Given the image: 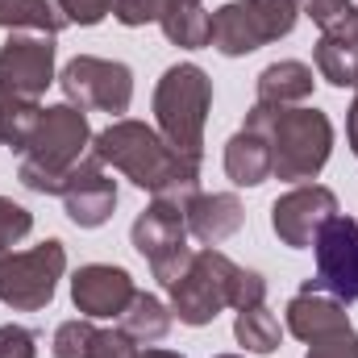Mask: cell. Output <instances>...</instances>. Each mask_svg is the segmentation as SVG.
<instances>
[{"instance_id":"29","label":"cell","mask_w":358,"mask_h":358,"mask_svg":"<svg viewBox=\"0 0 358 358\" xmlns=\"http://www.w3.org/2000/svg\"><path fill=\"white\" fill-rule=\"evenodd\" d=\"M0 358H38V334L25 325H0Z\"/></svg>"},{"instance_id":"22","label":"cell","mask_w":358,"mask_h":358,"mask_svg":"<svg viewBox=\"0 0 358 358\" xmlns=\"http://www.w3.org/2000/svg\"><path fill=\"white\" fill-rule=\"evenodd\" d=\"M71 21L59 0H0V29L13 34H63Z\"/></svg>"},{"instance_id":"1","label":"cell","mask_w":358,"mask_h":358,"mask_svg":"<svg viewBox=\"0 0 358 358\" xmlns=\"http://www.w3.org/2000/svg\"><path fill=\"white\" fill-rule=\"evenodd\" d=\"M92 155L121 171L134 187L150 192V200L187 208L192 196H200V159L179 155L176 146L146 121L117 117L108 129L92 138Z\"/></svg>"},{"instance_id":"26","label":"cell","mask_w":358,"mask_h":358,"mask_svg":"<svg viewBox=\"0 0 358 358\" xmlns=\"http://www.w3.org/2000/svg\"><path fill=\"white\" fill-rule=\"evenodd\" d=\"M304 17H313V25H321V34H334V29H346L358 21V8L350 0H296Z\"/></svg>"},{"instance_id":"31","label":"cell","mask_w":358,"mask_h":358,"mask_svg":"<svg viewBox=\"0 0 358 358\" xmlns=\"http://www.w3.org/2000/svg\"><path fill=\"white\" fill-rule=\"evenodd\" d=\"M59 8L71 25H100L113 13V0H59Z\"/></svg>"},{"instance_id":"24","label":"cell","mask_w":358,"mask_h":358,"mask_svg":"<svg viewBox=\"0 0 358 358\" xmlns=\"http://www.w3.org/2000/svg\"><path fill=\"white\" fill-rule=\"evenodd\" d=\"M38 121H42V104H38V100L0 88V146L25 155V146H29Z\"/></svg>"},{"instance_id":"10","label":"cell","mask_w":358,"mask_h":358,"mask_svg":"<svg viewBox=\"0 0 358 358\" xmlns=\"http://www.w3.org/2000/svg\"><path fill=\"white\" fill-rule=\"evenodd\" d=\"M317 250V275L304 279V287L313 292H329L342 304L358 300V221L350 217H329L313 242Z\"/></svg>"},{"instance_id":"3","label":"cell","mask_w":358,"mask_h":358,"mask_svg":"<svg viewBox=\"0 0 358 358\" xmlns=\"http://www.w3.org/2000/svg\"><path fill=\"white\" fill-rule=\"evenodd\" d=\"M167 292H171V317L200 329V325H213L221 308L242 313V308L263 304L267 300V279L259 271L238 267L229 255L204 246V250L192 255V267L183 271Z\"/></svg>"},{"instance_id":"32","label":"cell","mask_w":358,"mask_h":358,"mask_svg":"<svg viewBox=\"0 0 358 358\" xmlns=\"http://www.w3.org/2000/svg\"><path fill=\"white\" fill-rule=\"evenodd\" d=\"M346 138H350V150H355V159H358V96H355V104H350V113H346Z\"/></svg>"},{"instance_id":"7","label":"cell","mask_w":358,"mask_h":358,"mask_svg":"<svg viewBox=\"0 0 358 358\" xmlns=\"http://www.w3.org/2000/svg\"><path fill=\"white\" fill-rule=\"evenodd\" d=\"M63 271H67V246L59 238H46L42 246H29V250H4L0 255V304L17 313H42L55 300Z\"/></svg>"},{"instance_id":"25","label":"cell","mask_w":358,"mask_h":358,"mask_svg":"<svg viewBox=\"0 0 358 358\" xmlns=\"http://www.w3.org/2000/svg\"><path fill=\"white\" fill-rule=\"evenodd\" d=\"M234 338L250 350V355H275L283 334H279V317L271 313L267 304H255V308H242L238 321H234Z\"/></svg>"},{"instance_id":"28","label":"cell","mask_w":358,"mask_h":358,"mask_svg":"<svg viewBox=\"0 0 358 358\" xmlns=\"http://www.w3.org/2000/svg\"><path fill=\"white\" fill-rule=\"evenodd\" d=\"M163 8H167V0H113V17H117L121 25H129V29L159 21Z\"/></svg>"},{"instance_id":"8","label":"cell","mask_w":358,"mask_h":358,"mask_svg":"<svg viewBox=\"0 0 358 358\" xmlns=\"http://www.w3.org/2000/svg\"><path fill=\"white\" fill-rule=\"evenodd\" d=\"M187 221H183V208L176 204H163V200H150L146 213H138L134 229H129V242L134 250L150 263L155 279L163 287H171L183 271L192 267V246H187Z\"/></svg>"},{"instance_id":"2","label":"cell","mask_w":358,"mask_h":358,"mask_svg":"<svg viewBox=\"0 0 358 358\" xmlns=\"http://www.w3.org/2000/svg\"><path fill=\"white\" fill-rule=\"evenodd\" d=\"M250 134H259L271 150V176L287 183H308L325 171L334 155V121L308 104H259L246 113Z\"/></svg>"},{"instance_id":"9","label":"cell","mask_w":358,"mask_h":358,"mask_svg":"<svg viewBox=\"0 0 358 358\" xmlns=\"http://www.w3.org/2000/svg\"><path fill=\"white\" fill-rule=\"evenodd\" d=\"M59 84L67 92V104L76 108H92V113H108L121 117L134 104V71L117 59H96V55H76Z\"/></svg>"},{"instance_id":"14","label":"cell","mask_w":358,"mask_h":358,"mask_svg":"<svg viewBox=\"0 0 358 358\" xmlns=\"http://www.w3.org/2000/svg\"><path fill=\"white\" fill-rule=\"evenodd\" d=\"M63 208H67V217L80 225V229H100V225H108V217H113V208H117V183L113 176L104 171V163L96 159V155H84L80 163H76V171L67 176L63 183Z\"/></svg>"},{"instance_id":"6","label":"cell","mask_w":358,"mask_h":358,"mask_svg":"<svg viewBox=\"0 0 358 358\" xmlns=\"http://www.w3.org/2000/svg\"><path fill=\"white\" fill-rule=\"evenodd\" d=\"M296 21H300L296 0H229L213 13L208 46H217L225 59H242L267 42L287 38L296 29Z\"/></svg>"},{"instance_id":"18","label":"cell","mask_w":358,"mask_h":358,"mask_svg":"<svg viewBox=\"0 0 358 358\" xmlns=\"http://www.w3.org/2000/svg\"><path fill=\"white\" fill-rule=\"evenodd\" d=\"M317 76L334 88H358V21L346 29L321 34L317 50H313Z\"/></svg>"},{"instance_id":"23","label":"cell","mask_w":358,"mask_h":358,"mask_svg":"<svg viewBox=\"0 0 358 358\" xmlns=\"http://www.w3.org/2000/svg\"><path fill=\"white\" fill-rule=\"evenodd\" d=\"M171 321H176V317H171V304H163V300L150 296V292H134L129 308L117 317V329L129 334L134 342L150 346V342H163V338H167Z\"/></svg>"},{"instance_id":"11","label":"cell","mask_w":358,"mask_h":358,"mask_svg":"<svg viewBox=\"0 0 358 358\" xmlns=\"http://www.w3.org/2000/svg\"><path fill=\"white\" fill-rule=\"evenodd\" d=\"M329 217H338V196L321 183H300L271 204V229L292 250H313V242Z\"/></svg>"},{"instance_id":"20","label":"cell","mask_w":358,"mask_h":358,"mask_svg":"<svg viewBox=\"0 0 358 358\" xmlns=\"http://www.w3.org/2000/svg\"><path fill=\"white\" fill-rule=\"evenodd\" d=\"M225 176L234 179L238 187H259L271 179V150L267 142L250 129H238L225 142Z\"/></svg>"},{"instance_id":"34","label":"cell","mask_w":358,"mask_h":358,"mask_svg":"<svg viewBox=\"0 0 358 358\" xmlns=\"http://www.w3.org/2000/svg\"><path fill=\"white\" fill-rule=\"evenodd\" d=\"M217 358H242V355H217Z\"/></svg>"},{"instance_id":"16","label":"cell","mask_w":358,"mask_h":358,"mask_svg":"<svg viewBox=\"0 0 358 358\" xmlns=\"http://www.w3.org/2000/svg\"><path fill=\"white\" fill-rule=\"evenodd\" d=\"M55 358H138V342L121 329H100L88 317L55 329Z\"/></svg>"},{"instance_id":"27","label":"cell","mask_w":358,"mask_h":358,"mask_svg":"<svg viewBox=\"0 0 358 358\" xmlns=\"http://www.w3.org/2000/svg\"><path fill=\"white\" fill-rule=\"evenodd\" d=\"M29 229H34V213L8 196H0V255L13 250L21 238H29Z\"/></svg>"},{"instance_id":"4","label":"cell","mask_w":358,"mask_h":358,"mask_svg":"<svg viewBox=\"0 0 358 358\" xmlns=\"http://www.w3.org/2000/svg\"><path fill=\"white\" fill-rule=\"evenodd\" d=\"M84 155H92V129L84 108L50 104V108H42V121L25 146L17 179H21V187H29L38 196H59Z\"/></svg>"},{"instance_id":"5","label":"cell","mask_w":358,"mask_h":358,"mask_svg":"<svg viewBox=\"0 0 358 358\" xmlns=\"http://www.w3.org/2000/svg\"><path fill=\"white\" fill-rule=\"evenodd\" d=\"M213 108V80L196 63H176L155 84V125L187 159H204V125Z\"/></svg>"},{"instance_id":"13","label":"cell","mask_w":358,"mask_h":358,"mask_svg":"<svg viewBox=\"0 0 358 358\" xmlns=\"http://www.w3.org/2000/svg\"><path fill=\"white\" fill-rule=\"evenodd\" d=\"M134 292H138L134 275L113 263H88L71 275V300H76L80 317H88V321H117L129 308Z\"/></svg>"},{"instance_id":"12","label":"cell","mask_w":358,"mask_h":358,"mask_svg":"<svg viewBox=\"0 0 358 358\" xmlns=\"http://www.w3.org/2000/svg\"><path fill=\"white\" fill-rule=\"evenodd\" d=\"M55 84V38L50 34H8L0 46V88L38 100Z\"/></svg>"},{"instance_id":"30","label":"cell","mask_w":358,"mask_h":358,"mask_svg":"<svg viewBox=\"0 0 358 358\" xmlns=\"http://www.w3.org/2000/svg\"><path fill=\"white\" fill-rule=\"evenodd\" d=\"M304 358H358V334L355 329H342V334H329L321 342H308V355Z\"/></svg>"},{"instance_id":"17","label":"cell","mask_w":358,"mask_h":358,"mask_svg":"<svg viewBox=\"0 0 358 358\" xmlns=\"http://www.w3.org/2000/svg\"><path fill=\"white\" fill-rule=\"evenodd\" d=\"M183 221H187V234L204 246H221L229 242L242 225H246V208L234 192H213V196H192V204L183 208Z\"/></svg>"},{"instance_id":"19","label":"cell","mask_w":358,"mask_h":358,"mask_svg":"<svg viewBox=\"0 0 358 358\" xmlns=\"http://www.w3.org/2000/svg\"><path fill=\"white\" fill-rule=\"evenodd\" d=\"M313 67L300 59H279L259 71V104H304L313 96Z\"/></svg>"},{"instance_id":"33","label":"cell","mask_w":358,"mask_h":358,"mask_svg":"<svg viewBox=\"0 0 358 358\" xmlns=\"http://www.w3.org/2000/svg\"><path fill=\"white\" fill-rule=\"evenodd\" d=\"M138 358H183L179 350H138Z\"/></svg>"},{"instance_id":"21","label":"cell","mask_w":358,"mask_h":358,"mask_svg":"<svg viewBox=\"0 0 358 358\" xmlns=\"http://www.w3.org/2000/svg\"><path fill=\"white\" fill-rule=\"evenodd\" d=\"M159 25H163L167 42L183 46V50H204L213 38V13H204L200 0H167Z\"/></svg>"},{"instance_id":"15","label":"cell","mask_w":358,"mask_h":358,"mask_svg":"<svg viewBox=\"0 0 358 358\" xmlns=\"http://www.w3.org/2000/svg\"><path fill=\"white\" fill-rule=\"evenodd\" d=\"M350 329V313L338 296L329 292H313V287H300L292 300H287V334L300 338V342H321L329 334H342Z\"/></svg>"}]
</instances>
